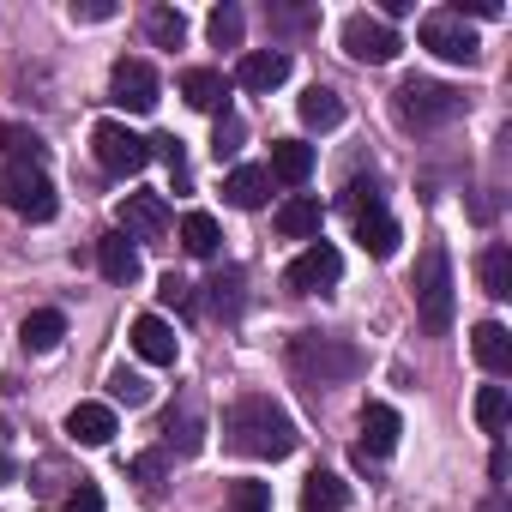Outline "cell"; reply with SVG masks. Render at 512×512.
Returning a JSON list of instances; mask_svg holds the SVG:
<instances>
[{"mask_svg":"<svg viewBox=\"0 0 512 512\" xmlns=\"http://www.w3.org/2000/svg\"><path fill=\"white\" fill-rule=\"evenodd\" d=\"M223 440H229L241 458H290L302 434H296V422H290L284 404H272L266 392H247V398L229 404V416H223Z\"/></svg>","mask_w":512,"mask_h":512,"instance_id":"obj_1","label":"cell"},{"mask_svg":"<svg viewBox=\"0 0 512 512\" xmlns=\"http://www.w3.org/2000/svg\"><path fill=\"white\" fill-rule=\"evenodd\" d=\"M290 374H296L308 392H326V386L356 380V374H362V356H356V344H344V338L302 332V338H290Z\"/></svg>","mask_w":512,"mask_h":512,"instance_id":"obj_2","label":"cell"},{"mask_svg":"<svg viewBox=\"0 0 512 512\" xmlns=\"http://www.w3.org/2000/svg\"><path fill=\"white\" fill-rule=\"evenodd\" d=\"M416 320L428 338H446L452 332V314H458V284H452V260H446V247L428 241L422 247V260H416Z\"/></svg>","mask_w":512,"mask_h":512,"instance_id":"obj_3","label":"cell"},{"mask_svg":"<svg viewBox=\"0 0 512 512\" xmlns=\"http://www.w3.org/2000/svg\"><path fill=\"white\" fill-rule=\"evenodd\" d=\"M392 103H398V121L416 127V133L446 127V121H458V115L470 109V97H464L458 85H440V79H404Z\"/></svg>","mask_w":512,"mask_h":512,"instance_id":"obj_4","label":"cell"},{"mask_svg":"<svg viewBox=\"0 0 512 512\" xmlns=\"http://www.w3.org/2000/svg\"><path fill=\"white\" fill-rule=\"evenodd\" d=\"M344 211L356 217V241L374 253V260H392V253H398V223L386 217V205H380V187H374V181H350V193H344Z\"/></svg>","mask_w":512,"mask_h":512,"instance_id":"obj_5","label":"cell"},{"mask_svg":"<svg viewBox=\"0 0 512 512\" xmlns=\"http://www.w3.org/2000/svg\"><path fill=\"white\" fill-rule=\"evenodd\" d=\"M0 205L19 211V217H31V223H49V217L61 211L55 181H49L43 169H25V163H13L7 175H0Z\"/></svg>","mask_w":512,"mask_h":512,"instance_id":"obj_6","label":"cell"},{"mask_svg":"<svg viewBox=\"0 0 512 512\" xmlns=\"http://www.w3.org/2000/svg\"><path fill=\"white\" fill-rule=\"evenodd\" d=\"M91 151H97V163H103L109 175H139V169L151 163V145H145L127 121H97V127H91Z\"/></svg>","mask_w":512,"mask_h":512,"instance_id":"obj_7","label":"cell"},{"mask_svg":"<svg viewBox=\"0 0 512 512\" xmlns=\"http://www.w3.org/2000/svg\"><path fill=\"white\" fill-rule=\"evenodd\" d=\"M422 49L428 55H440V61H452V67H470L476 55H482V43H476V31L446 7V13H428L422 19Z\"/></svg>","mask_w":512,"mask_h":512,"instance_id":"obj_8","label":"cell"},{"mask_svg":"<svg viewBox=\"0 0 512 512\" xmlns=\"http://www.w3.org/2000/svg\"><path fill=\"white\" fill-rule=\"evenodd\" d=\"M290 290H302V296H314V290H332L338 278H344V253L332 247V241H308L296 260H290Z\"/></svg>","mask_w":512,"mask_h":512,"instance_id":"obj_9","label":"cell"},{"mask_svg":"<svg viewBox=\"0 0 512 512\" xmlns=\"http://www.w3.org/2000/svg\"><path fill=\"white\" fill-rule=\"evenodd\" d=\"M344 49H350V61H362V67H386V61L398 55V31L380 25V19H368V13H356V19H344Z\"/></svg>","mask_w":512,"mask_h":512,"instance_id":"obj_10","label":"cell"},{"mask_svg":"<svg viewBox=\"0 0 512 512\" xmlns=\"http://www.w3.org/2000/svg\"><path fill=\"white\" fill-rule=\"evenodd\" d=\"M109 91H115V103L121 109H133V115H151L157 109V73L145 67V61H115V73H109Z\"/></svg>","mask_w":512,"mask_h":512,"instance_id":"obj_11","label":"cell"},{"mask_svg":"<svg viewBox=\"0 0 512 512\" xmlns=\"http://www.w3.org/2000/svg\"><path fill=\"white\" fill-rule=\"evenodd\" d=\"M284 79H290V55H284V49H247V55H241V67H235V85H241V91H253V97L278 91Z\"/></svg>","mask_w":512,"mask_h":512,"instance_id":"obj_12","label":"cell"},{"mask_svg":"<svg viewBox=\"0 0 512 512\" xmlns=\"http://www.w3.org/2000/svg\"><path fill=\"white\" fill-rule=\"evenodd\" d=\"M133 350H139V362H151V368H175L181 338H175V326H169L163 314H139V320H133Z\"/></svg>","mask_w":512,"mask_h":512,"instance_id":"obj_13","label":"cell"},{"mask_svg":"<svg viewBox=\"0 0 512 512\" xmlns=\"http://www.w3.org/2000/svg\"><path fill=\"white\" fill-rule=\"evenodd\" d=\"M398 434H404L398 410H392V404H368V410H362V446H356V458H362V464H368V458H392V452H398Z\"/></svg>","mask_w":512,"mask_h":512,"instance_id":"obj_14","label":"cell"},{"mask_svg":"<svg viewBox=\"0 0 512 512\" xmlns=\"http://www.w3.org/2000/svg\"><path fill=\"white\" fill-rule=\"evenodd\" d=\"M121 235H139V241H157L163 229H169V205L157 199V193H127V205H121Z\"/></svg>","mask_w":512,"mask_h":512,"instance_id":"obj_15","label":"cell"},{"mask_svg":"<svg viewBox=\"0 0 512 512\" xmlns=\"http://www.w3.org/2000/svg\"><path fill=\"white\" fill-rule=\"evenodd\" d=\"M199 446H205V416H199V404L187 398V404H181V416H175V410L163 416V452H175V458H193Z\"/></svg>","mask_w":512,"mask_h":512,"instance_id":"obj_16","label":"cell"},{"mask_svg":"<svg viewBox=\"0 0 512 512\" xmlns=\"http://www.w3.org/2000/svg\"><path fill=\"white\" fill-rule=\"evenodd\" d=\"M181 97H187L193 109H205V115H229V85H223V73H211V67H187V73H181Z\"/></svg>","mask_w":512,"mask_h":512,"instance_id":"obj_17","label":"cell"},{"mask_svg":"<svg viewBox=\"0 0 512 512\" xmlns=\"http://www.w3.org/2000/svg\"><path fill=\"white\" fill-rule=\"evenodd\" d=\"M320 223H326V205H320L314 193H296V199L278 205V229H284L290 241H320Z\"/></svg>","mask_w":512,"mask_h":512,"instance_id":"obj_18","label":"cell"},{"mask_svg":"<svg viewBox=\"0 0 512 512\" xmlns=\"http://www.w3.org/2000/svg\"><path fill=\"white\" fill-rule=\"evenodd\" d=\"M470 350H476V362L500 380V374H512V332L500 326V320H482L476 332H470Z\"/></svg>","mask_w":512,"mask_h":512,"instance_id":"obj_19","label":"cell"},{"mask_svg":"<svg viewBox=\"0 0 512 512\" xmlns=\"http://www.w3.org/2000/svg\"><path fill=\"white\" fill-rule=\"evenodd\" d=\"M266 193H272V175H266V169H253V163H241V169L223 175V199H229L235 211H260Z\"/></svg>","mask_w":512,"mask_h":512,"instance_id":"obj_20","label":"cell"},{"mask_svg":"<svg viewBox=\"0 0 512 512\" xmlns=\"http://www.w3.org/2000/svg\"><path fill=\"white\" fill-rule=\"evenodd\" d=\"M97 266H103V278L109 284H133L139 278V247H133V235H103L97 241Z\"/></svg>","mask_w":512,"mask_h":512,"instance_id":"obj_21","label":"cell"},{"mask_svg":"<svg viewBox=\"0 0 512 512\" xmlns=\"http://www.w3.org/2000/svg\"><path fill=\"white\" fill-rule=\"evenodd\" d=\"M266 175H278L284 187H302L308 175H314V145H302V139H272V169Z\"/></svg>","mask_w":512,"mask_h":512,"instance_id":"obj_22","label":"cell"},{"mask_svg":"<svg viewBox=\"0 0 512 512\" xmlns=\"http://www.w3.org/2000/svg\"><path fill=\"white\" fill-rule=\"evenodd\" d=\"M67 440H79V446H109V440H115V410H109V404H79V410L67 416Z\"/></svg>","mask_w":512,"mask_h":512,"instance_id":"obj_23","label":"cell"},{"mask_svg":"<svg viewBox=\"0 0 512 512\" xmlns=\"http://www.w3.org/2000/svg\"><path fill=\"white\" fill-rule=\"evenodd\" d=\"M344 506H350V488L332 470H314L302 482V512H344Z\"/></svg>","mask_w":512,"mask_h":512,"instance_id":"obj_24","label":"cell"},{"mask_svg":"<svg viewBox=\"0 0 512 512\" xmlns=\"http://www.w3.org/2000/svg\"><path fill=\"white\" fill-rule=\"evenodd\" d=\"M476 272H482V290H488L494 302H506V296H512V247H506V241L482 247V260H476Z\"/></svg>","mask_w":512,"mask_h":512,"instance_id":"obj_25","label":"cell"},{"mask_svg":"<svg viewBox=\"0 0 512 512\" xmlns=\"http://www.w3.org/2000/svg\"><path fill=\"white\" fill-rule=\"evenodd\" d=\"M302 121L320 127V133L338 127V121H344V97H338L332 85H308V91H302Z\"/></svg>","mask_w":512,"mask_h":512,"instance_id":"obj_26","label":"cell"},{"mask_svg":"<svg viewBox=\"0 0 512 512\" xmlns=\"http://www.w3.org/2000/svg\"><path fill=\"white\" fill-rule=\"evenodd\" d=\"M19 338H25V350H31V356H49V350L67 338V320H61L55 308H37V314L25 320V332H19Z\"/></svg>","mask_w":512,"mask_h":512,"instance_id":"obj_27","label":"cell"},{"mask_svg":"<svg viewBox=\"0 0 512 512\" xmlns=\"http://www.w3.org/2000/svg\"><path fill=\"white\" fill-rule=\"evenodd\" d=\"M217 241H223V229H217V217H211V211H187V217H181V247H187V253L211 260Z\"/></svg>","mask_w":512,"mask_h":512,"instance_id":"obj_28","label":"cell"},{"mask_svg":"<svg viewBox=\"0 0 512 512\" xmlns=\"http://www.w3.org/2000/svg\"><path fill=\"white\" fill-rule=\"evenodd\" d=\"M145 37H151L157 49H181V37H187V19H181L175 7H151V13H145Z\"/></svg>","mask_w":512,"mask_h":512,"instance_id":"obj_29","label":"cell"},{"mask_svg":"<svg viewBox=\"0 0 512 512\" xmlns=\"http://www.w3.org/2000/svg\"><path fill=\"white\" fill-rule=\"evenodd\" d=\"M506 416H512L506 386H482V392H476V428H482V434H500V428H506Z\"/></svg>","mask_w":512,"mask_h":512,"instance_id":"obj_30","label":"cell"},{"mask_svg":"<svg viewBox=\"0 0 512 512\" xmlns=\"http://www.w3.org/2000/svg\"><path fill=\"white\" fill-rule=\"evenodd\" d=\"M0 145H7V157H13V163L43 169V139H37L31 127H0Z\"/></svg>","mask_w":512,"mask_h":512,"instance_id":"obj_31","label":"cell"},{"mask_svg":"<svg viewBox=\"0 0 512 512\" xmlns=\"http://www.w3.org/2000/svg\"><path fill=\"white\" fill-rule=\"evenodd\" d=\"M109 398L127 404V410H139V404H151V380L133 374V368H115V374H109Z\"/></svg>","mask_w":512,"mask_h":512,"instance_id":"obj_32","label":"cell"},{"mask_svg":"<svg viewBox=\"0 0 512 512\" xmlns=\"http://www.w3.org/2000/svg\"><path fill=\"white\" fill-rule=\"evenodd\" d=\"M205 290H211V296H205V302H211V314H229V320L241 314V272H217Z\"/></svg>","mask_w":512,"mask_h":512,"instance_id":"obj_33","label":"cell"},{"mask_svg":"<svg viewBox=\"0 0 512 512\" xmlns=\"http://www.w3.org/2000/svg\"><path fill=\"white\" fill-rule=\"evenodd\" d=\"M205 31H211V43H217V49H241V31H247V19H241V7H217Z\"/></svg>","mask_w":512,"mask_h":512,"instance_id":"obj_34","label":"cell"},{"mask_svg":"<svg viewBox=\"0 0 512 512\" xmlns=\"http://www.w3.org/2000/svg\"><path fill=\"white\" fill-rule=\"evenodd\" d=\"M163 470H169V452H145V458L127 464V476H133L145 494H163Z\"/></svg>","mask_w":512,"mask_h":512,"instance_id":"obj_35","label":"cell"},{"mask_svg":"<svg viewBox=\"0 0 512 512\" xmlns=\"http://www.w3.org/2000/svg\"><path fill=\"white\" fill-rule=\"evenodd\" d=\"M229 512H272V482H235Z\"/></svg>","mask_w":512,"mask_h":512,"instance_id":"obj_36","label":"cell"},{"mask_svg":"<svg viewBox=\"0 0 512 512\" xmlns=\"http://www.w3.org/2000/svg\"><path fill=\"white\" fill-rule=\"evenodd\" d=\"M235 151H241V121H235V115H223V121H217V139H211V157H217V163H229Z\"/></svg>","mask_w":512,"mask_h":512,"instance_id":"obj_37","label":"cell"},{"mask_svg":"<svg viewBox=\"0 0 512 512\" xmlns=\"http://www.w3.org/2000/svg\"><path fill=\"white\" fill-rule=\"evenodd\" d=\"M145 145H151V157H163V163L175 169V181L187 175V151H181V139H175V133H157V139H145Z\"/></svg>","mask_w":512,"mask_h":512,"instance_id":"obj_38","label":"cell"},{"mask_svg":"<svg viewBox=\"0 0 512 512\" xmlns=\"http://www.w3.org/2000/svg\"><path fill=\"white\" fill-rule=\"evenodd\" d=\"M61 512H103V488H91V482H79L67 500H61Z\"/></svg>","mask_w":512,"mask_h":512,"instance_id":"obj_39","label":"cell"},{"mask_svg":"<svg viewBox=\"0 0 512 512\" xmlns=\"http://www.w3.org/2000/svg\"><path fill=\"white\" fill-rule=\"evenodd\" d=\"M157 296H163V302H169V308H187V302H193V284H187V278H175V272H169V278H163V284H157Z\"/></svg>","mask_w":512,"mask_h":512,"instance_id":"obj_40","label":"cell"},{"mask_svg":"<svg viewBox=\"0 0 512 512\" xmlns=\"http://www.w3.org/2000/svg\"><path fill=\"white\" fill-rule=\"evenodd\" d=\"M452 13H458V19H464V13H470V19H500L506 7H500V0H458Z\"/></svg>","mask_w":512,"mask_h":512,"instance_id":"obj_41","label":"cell"},{"mask_svg":"<svg viewBox=\"0 0 512 512\" xmlns=\"http://www.w3.org/2000/svg\"><path fill=\"white\" fill-rule=\"evenodd\" d=\"M79 19H91V25H103V19H115V7H109V0H85V7H73Z\"/></svg>","mask_w":512,"mask_h":512,"instance_id":"obj_42","label":"cell"},{"mask_svg":"<svg viewBox=\"0 0 512 512\" xmlns=\"http://www.w3.org/2000/svg\"><path fill=\"white\" fill-rule=\"evenodd\" d=\"M380 13H386V19H410V13H416V0H386ZM386 19H380V25H386Z\"/></svg>","mask_w":512,"mask_h":512,"instance_id":"obj_43","label":"cell"},{"mask_svg":"<svg viewBox=\"0 0 512 512\" xmlns=\"http://www.w3.org/2000/svg\"><path fill=\"white\" fill-rule=\"evenodd\" d=\"M482 512H506V506H500V500H488V506H482Z\"/></svg>","mask_w":512,"mask_h":512,"instance_id":"obj_44","label":"cell"},{"mask_svg":"<svg viewBox=\"0 0 512 512\" xmlns=\"http://www.w3.org/2000/svg\"><path fill=\"white\" fill-rule=\"evenodd\" d=\"M0 476H7V464H0Z\"/></svg>","mask_w":512,"mask_h":512,"instance_id":"obj_45","label":"cell"}]
</instances>
